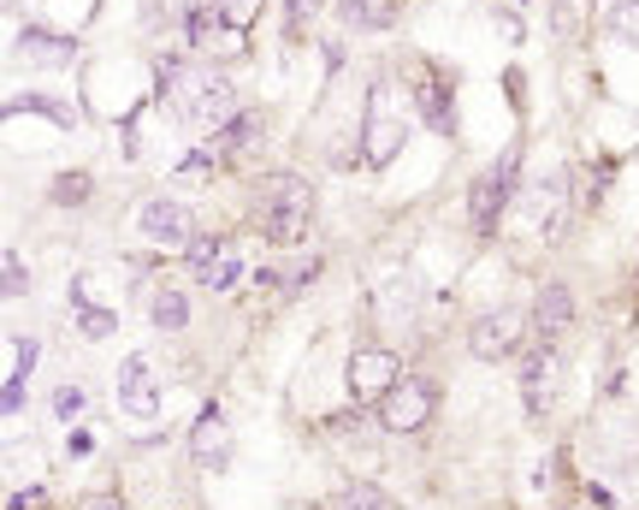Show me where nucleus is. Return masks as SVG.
Segmentation results:
<instances>
[{
	"label": "nucleus",
	"mask_w": 639,
	"mask_h": 510,
	"mask_svg": "<svg viewBox=\"0 0 639 510\" xmlns=\"http://www.w3.org/2000/svg\"><path fill=\"white\" fill-rule=\"evenodd\" d=\"M255 226L267 244H302L315 226V191L297 173H267L255 184Z\"/></svg>",
	"instance_id": "f257e3e1"
},
{
	"label": "nucleus",
	"mask_w": 639,
	"mask_h": 510,
	"mask_svg": "<svg viewBox=\"0 0 639 510\" xmlns=\"http://www.w3.org/2000/svg\"><path fill=\"white\" fill-rule=\"evenodd\" d=\"M172 83H178V108L196 119V125H214V131H219V125L237 113V90H231L219 72H184V65H178Z\"/></svg>",
	"instance_id": "f03ea898"
},
{
	"label": "nucleus",
	"mask_w": 639,
	"mask_h": 510,
	"mask_svg": "<svg viewBox=\"0 0 639 510\" xmlns=\"http://www.w3.org/2000/svg\"><path fill=\"white\" fill-rule=\"evenodd\" d=\"M515 173H522V155L509 149L504 161H492L486 173L474 178V191H468V220H474V232H480V237H492V232H497V220H504L509 196H515Z\"/></svg>",
	"instance_id": "7ed1b4c3"
},
{
	"label": "nucleus",
	"mask_w": 639,
	"mask_h": 510,
	"mask_svg": "<svg viewBox=\"0 0 639 510\" xmlns=\"http://www.w3.org/2000/svg\"><path fill=\"white\" fill-rule=\"evenodd\" d=\"M433 404H439V386L426 380V374H409V380H396L385 398H379V428L391 434H421L426 421H433Z\"/></svg>",
	"instance_id": "20e7f679"
},
{
	"label": "nucleus",
	"mask_w": 639,
	"mask_h": 510,
	"mask_svg": "<svg viewBox=\"0 0 639 510\" xmlns=\"http://www.w3.org/2000/svg\"><path fill=\"white\" fill-rule=\"evenodd\" d=\"M522 338H527V320L515 309H486L468 327V350L480 356V363H504V356L522 350Z\"/></svg>",
	"instance_id": "39448f33"
},
{
	"label": "nucleus",
	"mask_w": 639,
	"mask_h": 510,
	"mask_svg": "<svg viewBox=\"0 0 639 510\" xmlns=\"http://www.w3.org/2000/svg\"><path fill=\"white\" fill-rule=\"evenodd\" d=\"M189 274H196L207 292H231L244 279V255H237L231 237H196L189 244Z\"/></svg>",
	"instance_id": "423d86ee"
},
{
	"label": "nucleus",
	"mask_w": 639,
	"mask_h": 510,
	"mask_svg": "<svg viewBox=\"0 0 639 510\" xmlns=\"http://www.w3.org/2000/svg\"><path fill=\"white\" fill-rule=\"evenodd\" d=\"M403 137H409V125L385 108V90H373L368 95V161L373 166H391L396 149H403Z\"/></svg>",
	"instance_id": "0eeeda50"
},
{
	"label": "nucleus",
	"mask_w": 639,
	"mask_h": 510,
	"mask_svg": "<svg viewBox=\"0 0 639 510\" xmlns=\"http://www.w3.org/2000/svg\"><path fill=\"white\" fill-rule=\"evenodd\" d=\"M118 404H125L136 421H154V416H161V392H154L148 356H125V368H118Z\"/></svg>",
	"instance_id": "6e6552de"
},
{
	"label": "nucleus",
	"mask_w": 639,
	"mask_h": 510,
	"mask_svg": "<svg viewBox=\"0 0 639 510\" xmlns=\"http://www.w3.org/2000/svg\"><path fill=\"white\" fill-rule=\"evenodd\" d=\"M568 327H575V292H568L563 279L539 285V297H533V333L550 345V338H563Z\"/></svg>",
	"instance_id": "1a4fd4ad"
},
{
	"label": "nucleus",
	"mask_w": 639,
	"mask_h": 510,
	"mask_svg": "<svg viewBox=\"0 0 639 510\" xmlns=\"http://www.w3.org/2000/svg\"><path fill=\"white\" fill-rule=\"evenodd\" d=\"M396 380H403V363H396L391 350H355L350 356V386L361 398H385Z\"/></svg>",
	"instance_id": "9d476101"
},
{
	"label": "nucleus",
	"mask_w": 639,
	"mask_h": 510,
	"mask_svg": "<svg viewBox=\"0 0 639 510\" xmlns=\"http://www.w3.org/2000/svg\"><path fill=\"white\" fill-rule=\"evenodd\" d=\"M189 457H196L202 469L226 463V410H219V404H207L196 416V428H189Z\"/></svg>",
	"instance_id": "9b49d317"
},
{
	"label": "nucleus",
	"mask_w": 639,
	"mask_h": 510,
	"mask_svg": "<svg viewBox=\"0 0 639 510\" xmlns=\"http://www.w3.org/2000/svg\"><path fill=\"white\" fill-rule=\"evenodd\" d=\"M143 237H154V244H189V214L172 196H154L143 202Z\"/></svg>",
	"instance_id": "f8f14e48"
},
{
	"label": "nucleus",
	"mask_w": 639,
	"mask_h": 510,
	"mask_svg": "<svg viewBox=\"0 0 639 510\" xmlns=\"http://www.w3.org/2000/svg\"><path fill=\"white\" fill-rule=\"evenodd\" d=\"M255 131H261V113L244 108V113H231L226 125H219L214 137H207V149H214V155H244V149L255 143Z\"/></svg>",
	"instance_id": "ddd939ff"
},
{
	"label": "nucleus",
	"mask_w": 639,
	"mask_h": 510,
	"mask_svg": "<svg viewBox=\"0 0 639 510\" xmlns=\"http://www.w3.org/2000/svg\"><path fill=\"white\" fill-rule=\"evenodd\" d=\"M338 19L350 30H385L396 19V0H338Z\"/></svg>",
	"instance_id": "4468645a"
},
{
	"label": "nucleus",
	"mask_w": 639,
	"mask_h": 510,
	"mask_svg": "<svg viewBox=\"0 0 639 510\" xmlns=\"http://www.w3.org/2000/svg\"><path fill=\"white\" fill-rule=\"evenodd\" d=\"M219 30H226V19H219V0H196V7L184 12V37L196 48H214Z\"/></svg>",
	"instance_id": "2eb2a0df"
},
{
	"label": "nucleus",
	"mask_w": 639,
	"mask_h": 510,
	"mask_svg": "<svg viewBox=\"0 0 639 510\" xmlns=\"http://www.w3.org/2000/svg\"><path fill=\"white\" fill-rule=\"evenodd\" d=\"M326 510H396V504H391V492H379V487H368V481H350L343 492L326 499Z\"/></svg>",
	"instance_id": "dca6fc26"
},
{
	"label": "nucleus",
	"mask_w": 639,
	"mask_h": 510,
	"mask_svg": "<svg viewBox=\"0 0 639 510\" xmlns=\"http://www.w3.org/2000/svg\"><path fill=\"white\" fill-rule=\"evenodd\" d=\"M19 54H30V60H48V65H65V60L78 54V48L65 42V37H48V30H24V37H19Z\"/></svg>",
	"instance_id": "f3484780"
},
{
	"label": "nucleus",
	"mask_w": 639,
	"mask_h": 510,
	"mask_svg": "<svg viewBox=\"0 0 639 510\" xmlns=\"http://www.w3.org/2000/svg\"><path fill=\"white\" fill-rule=\"evenodd\" d=\"M154 327H161V333H184L189 327V297L172 292V285H161V292H154Z\"/></svg>",
	"instance_id": "a211bd4d"
},
{
	"label": "nucleus",
	"mask_w": 639,
	"mask_h": 510,
	"mask_svg": "<svg viewBox=\"0 0 639 510\" xmlns=\"http://www.w3.org/2000/svg\"><path fill=\"white\" fill-rule=\"evenodd\" d=\"M414 101H421V113L433 119L439 131H451V108H444V83H439V78H421V83H414Z\"/></svg>",
	"instance_id": "6ab92c4d"
},
{
	"label": "nucleus",
	"mask_w": 639,
	"mask_h": 510,
	"mask_svg": "<svg viewBox=\"0 0 639 510\" xmlns=\"http://www.w3.org/2000/svg\"><path fill=\"white\" fill-rule=\"evenodd\" d=\"M545 374H550V356L533 350L527 363H522V386H527V404H533V410H545Z\"/></svg>",
	"instance_id": "aec40b11"
},
{
	"label": "nucleus",
	"mask_w": 639,
	"mask_h": 510,
	"mask_svg": "<svg viewBox=\"0 0 639 510\" xmlns=\"http://www.w3.org/2000/svg\"><path fill=\"white\" fill-rule=\"evenodd\" d=\"M261 7H267V0H219V19H226V30L244 37V30L261 19Z\"/></svg>",
	"instance_id": "412c9836"
},
{
	"label": "nucleus",
	"mask_w": 639,
	"mask_h": 510,
	"mask_svg": "<svg viewBox=\"0 0 639 510\" xmlns=\"http://www.w3.org/2000/svg\"><path fill=\"white\" fill-rule=\"evenodd\" d=\"M610 30H616L621 42H633V48H639V0H621V7L610 12Z\"/></svg>",
	"instance_id": "4be33fe9"
},
{
	"label": "nucleus",
	"mask_w": 639,
	"mask_h": 510,
	"mask_svg": "<svg viewBox=\"0 0 639 510\" xmlns=\"http://www.w3.org/2000/svg\"><path fill=\"white\" fill-rule=\"evenodd\" d=\"M54 202H90V173H65V178H54Z\"/></svg>",
	"instance_id": "5701e85b"
},
{
	"label": "nucleus",
	"mask_w": 639,
	"mask_h": 510,
	"mask_svg": "<svg viewBox=\"0 0 639 510\" xmlns=\"http://www.w3.org/2000/svg\"><path fill=\"white\" fill-rule=\"evenodd\" d=\"M113 327H118L113 309H83V338H107Z\"/></svg>",
	"instance_id": "b1692460"
},
{
	"label": "nucleus",
	"mask_w": 639,
	"mask_h": 510,
	"mask_svg": "<svg viewBox=\"0 0 639 510\" xmlns=\"http://www.w3.org/2000/svg\"><path fill=\"white\" fill-rule=\"evenodd\" d=\"M54 410H60V421L83 416V392H78V386H60V392H54Z\"/></svg>",
	"instance_id": "393cba45"
},
{
	"label": "nucleus",
	"mask_w": 639,
	"mask_h": 510,
	"mask_svg": "<svg viewBox=\"0 0 639 510\" xmlns=\"http://www.w3.org/2000/svg\"><path fill=\"white\" fill-rule=\"evenodd\" d=\"M19 292H24V262L7 249V297H19Z\"/></svg>",
	"instance_id": "a878e982"
},
{
	"label": "nucleus",
	"mask_w": 639,
	"mask_h": 510,
	"mask_svg": "<svg viewBox=\"0 0 639 510\" xmlns=\"http://www.w3.org/2000/svg\"><path fill=\"white\" fill-rule=\"evenodd\" d=\"M24 410V380L19 374H7V416H19Z\"/></svg>",
	"instance_id": "bb28decb"
},
{
	"label": "nucleus",
	"mask_w": 639,
	"mask_h": 510,
	"mask_svg": "<svg viewBox=\"0 0 639 510\" xmlns=\"http://www.w3.org/2000/svg\"><path fill=\"white\" fill-rule=\"evenodd\" d=\"M83 510H118V499H90V504H83Z\"/></svg>",
	"instance_id": "cd10ccee"
}]
</instances>
